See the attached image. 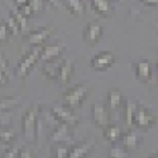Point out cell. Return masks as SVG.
<instances>
[{
	"label": "cell",
	"mask_w": 158,
	"mask_h": 158,
	"mask_svg": "<svg viewBox=\"0 0 158 158\" xmlns=\"http://www.w3.org/2000/svg\"><path fill=\"white\" fill-rule=\"evenodd\" d=\"M110 109L108 104L100 100L98 102H94L91 106V119H93L95 127L100 128L101 130L110 124Z\"/></svg>",
	"instance_id": "cell-4"
},
{
	"label": "cell",
	"mask_w": 158,
	"mask_h": 158,
	"mask_svg": "<svg viewBox=\"0 0 158 158\" xmlns=\"http://www.w3.org/2000/svg\"><path fill=\"white\" fill-rule=\"evenodd\" d=\"M18 9V11L22 15H24L27 19H29L32 15H34V11H33V9L31 8V5L29 4H25V5H23V6H20V8H17Z\"/></svg>",
	"instance_id": "cell-23"
},
{
	"label": "cell",
	"mask_w": 158,
	"mask_h": 158,
	"mask_svg": "<svg viewBox=\"0 0 158 158\" xmlns=\"http://www.w3.org/2000/svg\"><path fill=\"white\" fill-rule=\"evenodd\" d=\"M41 51H42L41 47H34L20 60V62L17 64V69H15V73L19 78H25L29 75L31 70L41 58Z\"/></svg>",
	"instance_id": "cell-3"
},
{
	"label": "cell",
	"mask_w": 158,
	"mask_h": 158,
	"mask_svg": "<svg viewBox=\"0 0 158 158\" xmlns=\"http://www.w3.org/2000/svg\"><path fill=\"white\" fill-rule=\"evenodd\" d=\"M111 2H114V3H116V2H120V0H111Z\"/></svg>",
	"instance_id": "cell-33"
},
{
	"label": "cell",
	"mask_w": 158,
	"mask_h": 158,
	"mask_svg": "<svg viewBox=\"0 0 158 158\" xmlns=\"http://www.w3.org/2000/svg\"><path fill=\"white\" fill-rule=\"evenodd\" d=\"M28 2L29 0H14V4H15L17 8H20V6L25 5V4H28Z\"/></svg>",
	"instance_id": "cell-30"
},
{
	"label": "cell",
	"mask_w": 158,
	"mask_h": 158,
	"mask_svg": "<svg viewBox=\"0 0 158 158\" xmlns=\"http://www.w3.org/2000/svg\"><path fill=\"white\" fill-rule=\"evenodd\" d=\"M61 62L62 60H53V61H48L43 62L41 72L43 77L48 81L52 82H57L58 81V73H60V67H61Z\"/></svg>",
	"instance_id": "cell-12"
},
{
	"label": "cell",
	"mask_w": 158,
	"mask_h": 158,
	"mask_svg": "<svg viewBox=\"0 0 158 158\" xmlns=\"http://www.w3.org/2000/svg\"><path fill=\"white\" fill-rule=\"evenodd\" d=\"M94 147H95V140L94 139H90V140H86L84 143H80L69 152L67 158H85L90 153V151H93Z\"/></svg>",
	"instance_id": "cell-17"
},
{
	"label": "cell",
	"mask_w": 158,
	"mask_h": 158,
	"mask_svg": "<svg viewBox=\"0 0 158 158\" xmlns=\"http://www.w3.org/2000/svg\"><path fill=\"white\" fill-rule=\"evenodd\" d=\"M116 63V56L111 51H101L90 60V67L94 71L104 72Z\"/></svg>",
	"instance_id": "cell-6"
},
{
	"label": "cell",
	"mask_w": 158,
	"mask_h": 158,
	"mask_svg": "<svg viewBox=\"0 0 158 158\" xmlns=\"http://www.w3.org/2000/svg\"><path fill=\"white\" fill-rule=\"evenodd\" d=\"M109 158H130V156H129V151H127L122 146H114L110 149Z\"/></svg>",
	"instance_id": "cell-22"
},
{
	"label": "cell",
	"mask_w": 158,
	"mask_h": 158,
	"mask_svg": "<svg viewBox=\"0 0 158 158\" xmlns=\"http://www.w3.org/2000/svg\"><path fill=\"white\" fill-rule=\"evenodd\" d=\"M51 113L55 115V118L60 123H64L69 125H76L78 124V118L73 113V109L66 106V105H55L51 109Z\"/></svg>",
	"instance_id": "cell-9"
},
{
	"label": "cell",
	"mask_w": 158,
	"mask_h": 158,
	"mask_svg": "<svg viewBox=\"0 0 158 158\" xmlns=\"http://www.w3.org/2000/svg\"><path fill=\"white\" fill-rule=\"evenodd\" d=\"M149 158H158V156H151Z\"/></svg>",
	"instance_id": "cell-32"
},
{
	"label": "cell",
	"mask_w": 158,
	"mask_h": 158,
	"mask_svg": "<svg viewBox=\"0 0 158 158\" xmlns=\"http://www.w3.org/2000/svg\"><path fill=\"white\" fill-rule=\"evenodd\" d=\"M5 84H8V76L5 69L0 66V85H5Z\"/></svg>",
	"instance_id": "cell-27"
},
{
	"label": "cell",
	"mask_w": 158,
	"mask_h": 158,
	"mask_svg": "<svg viewBox=\"0 0 158 158\" xmlns=\"http://www.w3.org/2000/svg\"><path fill=\"white\" fill-rule=\"evenodd\" d=\"M140 4H143L144 6H158V0H138Z\"/></svg>",
	"instance_id": "cell-28"
},
{
	"label": "cell",
	"mask_w": 158,
	"mask_h": 158,
	"mask_svg": "<svg viewBox=\"0 0 158 158\" xmlns=\"http://www.w3.org/2000/svg\"><path fill=\"white\" fill-rule=\"evenodd\" d=\"M90 6L100 18H110L114 14V2L111 0H90Z\"/></svg>",
	"instance_id": "cell-10"
},
{
	"label": "cell",
	"mask_w": 158,
	"mask_h": 158,
	"mask_svg": "<svg viewBox=\"0 0 158 158\" xmlns=\"http://www.w3.org/2000/svg\"><path fill=\"white\" fill-rule=\"evenodd\" d=\"M63 52V47L60 44H47L44 47H42L41 51V58L39 61L42 62H48V61H53V60H58L60 56Z\"/></svg>",
	"instance_id": "cell-15"
},
{
	"label": "cell",
	"mask_w": 158,
	"mask_h": 158,
	"mask_svg": "<svg viewBox=\"0 0 158 158\" xmlns=\"http://www.w3.org/2000/svg\"><path fill=\"white\" fill-rule=\"evenodd\" d=\"M89 94H90L89 85H86L84 82H78V84L73 85L72 87L63 91L61 95V99L66 106H69L71 109H76V108H80L84 104V101L86 100Z\"/></svg>",
	"instance_id": "cell-1"
},
{
	"label": "cell",
	"mask_w": 158,
	"mask_h": 158,
	"mask_svg": "<svg viewBox=\"0 0 158 158\" xmlns=\"http://www.w3.org/2000/svg\"><path fill=\"white\" fill-rule=\"evenodd\" d=\"M67 125L69 124H64V123L57 124L55 130L52 131V134H51V140L55 143H62V142L71 140V137L67 131Z\"/></svg>",
	"instance_id": "cell-20"
},
{
	"label": "cell",
	"mask_w": 158,
	"mask_h": 158,
	"mask_svg": "<svg viewBox=\"0 0 158 158\" xmlns=\"http://www.w3.org/2000/svg\"><path fill=\"white\" fill-rule=\"evenodd\" d=\"M43 3H44V4H48L51 8L56 9V8H58V6H60L61 0H43Z\"/></svg>",
	"instance_id": "cell-29"
},
{
	"label": "cell",
	"mask_w": 158,
	"mask_h": 158,
	"mask_svg": "<svg viewBox=\"0 0 158 158\" xmlns=\"http://www.w3.org/2000/svg\"><path fill=\"white\" fill-rule=\"evenodd\" d=\"M20 158H32V153L29 151H23L20 153Z\"/></svg>",
	"instance_id": "cell-31"
},
{
	"label": "cell",
	"mask_w": 158,
	"mask_h": 158,
	"mask_svg": "<svg viewBox=\"0 0 158 158\" xmlns=\"http://www.w3.org/2000/svg\"><path fill=\"white\" fill-rule=\"evenodd\" d=\"M37 113L34 109H28L23 115V120H22V129H23V134L24 137L34 140L37 137Z\"/></svg>",
	"instance_id": "cell-8"
},
{
	"label": "cell",
	"mask_w": 158,
	"mask_h": 158,
	"mask_svg": "<svg viewBox=\"0 0 158 158\" xmlns=\"http://www.w3.org/2000/svg\"><path fill=\"white\" fill-rule=\"evenodd\" d=\"M140 142H142V138L138 133V129L137 130L129 129L128 131L123 133L122 139H120V146L130 152V151L137 149L140 146Z\"/></svg>",
	"instance_id": "cell-13"
},
{
	"label": "cell",
	"mask_w": 158,
	"mask_h": 158,
	"mask_svg": "<svg viewBox=\"0 0 158 158\" xmlns=\"http://www.w3.org/2000/svg\"><path fill=\"white\" fill-rule=\"evenodd\" d=\"M69 149L66 148V147H57V153H56V158H67L69 157Z\"/></svg>",
	"instance_id": "cell-26"
},
{
	"label": "cell",
	"mask_w": 158,
	"mask_h": 158,
	"mask_svg": "<svg viewBox=\"0 0 158 158\" xmlns=\"http://www.w3.org/2000/svg\"><path fill=\"white\" fill-rule=\"evenodd\" d=\"M102 35H104V28L96 20L89 22L82 28V41L87 46L94 47V46L99 44Z\"/></svg>",
	"instance_id": "cell-5"
},
{
	"label": "cell",
	"mask_w": 158,
	"mask_h": 158,
	"mask_svg": "<svg viewBox=\"0 0 158 158\" xmlns=\"http://www.w3.org/2000/svg\"><path fill=\"white\" fill-rule=\"evenodd\" d=\"M122 135H123V131L120 130L119 127L115 125V124L110 123L109 125H106L102 129V137H104V139L110 142V143H113V144L120 142Z\"/></svg>",
	"instance_id": "cell-18"
},
{
	"label": "cell",
	"mask_w": 158,
	"mask_h": 158,
	"mask_svg": "<svg viewBox=\"0 0 158 158\" xmlns=\"http://www.w3.org/2000/svg\"><path fill=\"white\" fill-rule=\"evenodd\" d=\"M156 66H157V70H158V61H157V63H156Z\"/></svg>",
	"instance_id": "cell-34"
},
{
	"label": "cell",
	"mask_w": 158,
	"mask_h": 158,
	"mask_svg": "<svg viewBox=\"0 0 158 158\" xmlns=\"http://www.w3.org/2000/svg\"><path fill=\"white\" fill-rule=\"evenodd\" d=\"M8 34H10V32H9L8 27H6L5 22L0 23V41H6Z\"/></svg>",
	"instance_id": "cell-25"
},
{
	"label": "cell",
	"mask_w": 158,
	"mask_h": 158,
	"mask_svg": "<svg viewBox=\"0 0 158 158\" xmlns=\"http://www.w3.org/2000/svg\"><path fill=\"white\" fill-rule=\"evenodd\" d=\"M73 71H75V63L72 62V60H62L57 82L60 85H69L72 80Z\"/></svg>",
	"instance_id": "cell-14"
},
{
	"label": "cell",
	"mask_w": 158,
	"mask_h": 158,
	"mask_svg": "<svg viewBox=\"0 0 158 158\" xmlns=\"http://www.w3.org/2000/svg\"><path fill=\"white\" fill-rule=\"evenodd\" d=\"M61 3L69 10V13H71L76 18H80L85 14V10H86L85 0H61Z\"/></svg>",
	"instance_id": "cell-16"
},
{
	"label": "cell",
	"mask_w": 158,
	"mask_h": 158,
	"mask_svg": "<svg viewBox=\"0 0 158 158\" xmlns=\"http://www.w3.org/2000/svg\"><path fill=\"white\" fill-rule=\"evenodd\" d=\"M124 96L120 93L119 89H111L108 93V99H106V104L110 109V111L116 110L118 108H120L122 105H124Z\"/></svg>",
	"instance_id": "cell-19"
},
{
	"label": "cell",
	"mask_w": 158,
	"mask_h": 158,
	"mask_svg": "<svg viewBox=\"0 0 158 158\" xmlns=\"http://www.w3.org/2000/svg\"><path fill=\"white\" fill-rule=\"evenodd\" d=\"M158 122L157 115L149 109L147 105L140 101H137V108L134 114V128L139 131H146L153 128Z\"/></svg>",
	"instance_id": "cell-2"
},
{
	"label": "cell",
	"mask_w": 158,
	"mask_h": 158,
	"mask_svg": "<svg viewBox=\"0 0 158 158\" xmlns=\"http://www.w3.org/2000/svg\"><path fill=\"white\" fill-rule=\"evenodd\" d=\"M28 4L31 5V8L33 9L34 14H35V13H38L39 10H42L44 3H43V0H29Z\"/></svg>",
	"instance_id": "cell-24"
},
{
	"label": "cell",
	"mask_w": 158,
	"mask_h": 158,
	"mask_svg": "<svg viewBox=\"0 0 158 158\" xmlns=\"http://www.w3.org/2000/svg\"><path fill=\"white\" fill-rule=\"evenodd\" d=\"M137 102L133 100L124 101V123L128 128H134V114Z\"/></svg>",
	"instance_id": "cell-21"
},
{
	"label": "cell",
	"mask_w": 158,
	"mask_h": 158,
	"mask_svg": "<svg viewBox=\"0 0 158 158\" xmlns=\"http://www.w3.org/2000/svg\"><path fill=\"white\" fill-rule=\"evenodd\" d=\"M131 69H133V73L135 80H138L142 84H149L153 81V75H154V69H153V63L147 61V60H142L131 63Z\"/></svg>",
	"instance_id": "cell-7"
},
{
	"label": "cell",
	"mask_w": 158,
	"mask_h": 158,
	"mask_svg": "<svg viewBox=\"0 0 158 158\" xmlns=\"http://www.w3.org/2000/svg\"><path fill=\"white\" fill-rule=\"evenodd\" d=\"M52 34V28L44 27V28H38L32 32H29L25 37L27 42L33 47H41L46 41H48L49 35Z\"/></svg>",
	"instance_id": "cell-11"
}]
</instances>
